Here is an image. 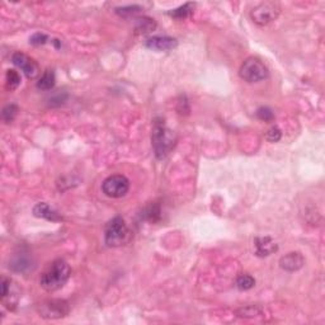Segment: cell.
<instances>
[{
	"label": "cell",
	"instance_id": "obj_9",
	"mask_svg": "<svg viewBox=\"0 0 325 325\" xmlns=\"http://www.w3.org/2000/svg\"><path fill=\"white\" fill-rule=\"evenodd\" d=\"M145 46L152 51H170L178 46V41L173 37L168 36H155V37L149 38L145 42Z\"/></svg>",
	"mask_w": 325,
	"mask_h": 325
},
{
	"label": "cell",
	"instance_id": "obj_10",
	"mask_svg": "<svg viewBox=\"0 0 325 325\" xmlns=\"http://www.w3.org/2000/svg\"><path fill=\"white\" fill-rule=\"evenodd\" d=\"M304 264L305 259L299 251H291V253L286 254V255H283L279 259V267H281L283 271L287 272L299 271L300 268H302Z\"/></svg>",
	"mask_w": 325,
	"mask_h": 325
},
{
	"label": "cell",
	"instance_id": "obj_4",
	"mask_svg": "<svg viewBox=\"0 0 325 325\" xmlns=\"http://www.w3.org/2000/svg\"><path fill=\"white\" fill-rule=\"evenodd\" d=\"M239 74L248 83H258L268 78V69L258 58L249 57L241 63Z\"/></svg>",
	"mask_w": 325,
	"mask_h": 325
},
{
	"label": "cell",
	"instance_id": "obj_6",
	"mask_svg": "<svg viewBox=\"0 0 325 325\" xmlns=\"http://www.w3.org/2000/svg\"><path fill=\"white\" fill-rule=\"evenodd\" d=\"M129 189V180L122 174H114L102 183V190L111 198H121L127 194Z\"/></svg>",
	"mask_w": 325,
	"mask_h": 325
},
{
	"label": "cell",
	"instance_id": "obj_20",
	"mask_svg": "<svg viewBox=\"0 0 325 325\" xmlns=\"http://www.w3.org/2000/svg\"><path fill=\"white\" fill-rule=\"evenodd\" d=\"M141 10V8L139 5H129V7H123V8H117L116 13L117 14L122 15V17H127V15H134L136 13H139Z\"/></svg>",
	"mask_w": 325,
	"mask_h": 325
},
{
	"label": "cell",
	"instance_id": "obj_18",
	"mask_svg": "<svg viewBox=\"0 0 325 325\" xmlns=\"http://www.w3.org/2000/svg\"><path fill=\"white\" fill-rule=\"evenodd\" d=\"M17 112H18V107L15 106V104H8L7 107H4V109H3L2 112L3 121L7 122V123L12 122L13 119L15 118V116H17Z\"/></svg>",
	"mask_w": 325,
	"mask_h": 325
},
{
	"label": "cell",
	"instance_id": "obj_17",
	"mask_svg": "<svg viewBox=\"0 0 325 325\" xmlns=\"http://www.w3.org/2000/svg\"><path fill=\"white\" fill-rule=\"evenodd\" d=\"M20 85V75L18 74V71L10 70L7 71V88L9 90H15L18 86Z\"/></svg>",
	"mask_w": 325,
	"mask_h": 325
},
{
	"label": "cell",
	"instance_id": "obj_19",
	"mask_svg": "<svg viewBox=\"0 0 325 325\" xmlns=\"http://www.w3.org/2000/svg\"><path fill=\"white\" fill-rule=\"evenodd\" d=\"M155 25L156 24H155V22L152 19H150V18H142V19H139L136 30L142 33H149L154 29Z\"/></svg>",
	"mask_w": 325,
	"mask_h": 325
},
{
	"label": "cell",
	"instance_id": "obj_25",
	"mask_svg": "<svg viewBox=\"0 0 325 325\" xmlns=\"http://www.w3.org/2000/svg\"><path fill=\"white\" fill-rule=\"evenodd\" d=\"M10 287H12V281L8 278H5V277H3L2 278V300L5 299V297L9 295Z\"/></svg>",
	"mask_w": 325,
	"mask_h": 325
},
{
	"label": "cell",
	"instance_id": "obj_14",
	"mask_svg": "<svg viewBox=\"0 0 325 325\" xmlns=\"http://www.w3.org/2000/svg\"><path fill=\"white\" fill-rule=\"evenodd\" d=\"M56 78L53 70H46L40 80L37 81V88L41 90H51L55 86Z\"/></svg>",
	"mask_w": 325,
	"mask_h": 325
},
{
	"label": "cell",
	"instance_id": "obj_24",
	"mask_svg": "<svg viewBox=\"0 0 325 325\" xmlns=\"http://www.w3.org/2000/svg\"><path fill=\"white\" fill-rule=\"evenodd\" d=\"M46 41H47V36L43 35V33H35V35L30 37L29 42L32 43V45H43V43H46Z\"/></svg>",
	"mask_w": 325,
	"mask_h": 325
},
{
	"label": "cell",
	"instance_id": "obj_12",
	"mask_svg": "<svg viewBox=\"0 0 325 325\" xmlns=\"http://www.w3.org/2000/svg\"><path fill=\"white\" fill-rule=\"evenodd\" d=\"M33 215H35L36 217L46 218V220L48 221H60L61 218H62L53 208H51L50 205H47V203L45 202L37 203V205L33 207Z\"/></svg>",
	"mask_w": 325,
	"mask_h": 325
},
{
	"label": "cell",
	"instance_id": "obj_7",
	"mask_svg": "<svg viewBox=\"0 0 325 325\" xmlns=\"http://www.w3.org/2000/svg\"><path fill=\"white\" fill-rule=\"evenodd\" d=\"M38 314L45 319H61L70 311L69 304L65 300H47L38 305Z\"/></svg>",
	"mask_w": 325,
	"mask_h": 325
},
{
	"label": "cell",
	"instance_id": "obj_2",
	"mask_svg": "<svg viewBox=\"0 0 325 325\" xmlns=\"http://www.w3.org/2000/svg\"><path fill=\"white\" fill-rule=\"evenodd\" d=\"M151 142L152 147H154L155 155H156V157H159V159H164V157L169 154L170 150L174 147V135H173L172 131L165 126L162 119H155L154 126H152Z\"/></svg>",
	"mask_w": 325,
	"mask_h": 325
},
{
	"label": "cell",
	"instance_id": "obj_3",
	"mask_svg": "<svg viewBox=\"0 0 325 325\" xmlns=\"http://www.w3.org/2000/svg\"><path fill=\"white\" fill-rule=\"evenodd\" d=\"M129 231L127 228L126 222L122 217L117 216V217L112 218L106 226V231H104V239H106V244L108 246H121L124 245L128 240Z\"/></svg>",
	"mask_w": 325,
	"mask_h": 325
},
{
	"label": "cell",
	"instance_id": "obj_21",
	"mask_svg": "<svg viewBox=\"0 0 325 325\" xmlns=\"http://www.w3.org/2000/svg\"><path fill=\"white\" fill-rule=\"evenodd\" d=\"M256 116H258L259 119H262V121H266V122L272 121V119L274 118L273 112H272L271 109L268 108V107H261V108L256 111Z\"/></svg>",
	"mask_w": 325,
	"mask_h": 325
},
{
	"label": "cell",
	"instance_id": "obj_13",
	"mask_svg": "<svg viewBox=\"0 0 325 325\" xmlns=\"http://www.w3.org/2000/svg\"><path fill=\"white\" fill-rule=\"evenodd\" d=\"M30 266H32V261L23 254H18L9 262V268L18 273H24V272L29 271Z\"/></svg>",
	"mask_w": 325,
	"mask_h": 325
},
{
	"label": "cell",
	"instance_id": "obj_15",
	"mask_svg": "<svg viewBox=\"0 0 325 325\" xmlns=\"http://www.w3.org/2000/svg\"><path fill=\"white\" fill-rule=\"evenodd\" d=\"M193 8H194V5H193L192 3H187V4L182 5V7L169 12V15H172L173 18H177V19H184L188 15L192 14Z\"/></svg>",
	"mask_w": 325,
	"mask_h": 325
},
{
	"label": "cell",
	"instance_id": "obj_23",
	"mask_svg": "<svg viewBox=\"0 0 325 325\" xmlns=\"http://www.w3.org/2000/svg\"><path fill=\"white\" fill-rule=\"evenodd\" d=\"M239 314V316H255V315L261 314V310L256 306H246L243 307V309H239L236 311Z\"/></svg>",
	"mask_w": 325,
	"mask_h": 325
},
{
	"label": "cell",
	"instance_id": "obj_8",
	"mask_svg": "<svg viewBox=\"0 0 325 325\" xmlns=\"http://www.w3.org/2000/svg\"><path fill=\"white\" fill-rule=\"evenodd\" d=\"M12 62L14 63L15 66H18V68L25 74V76L29 79H35L36 76H38V74H40V68H38L37 62L23 52L13 53Z\"/></svg>",
	"mask_w": 325,
	"mask_h": 325
},
{
	"label": "cell",
	"instance_id": "obj_11",
	"mask_svg": "<svg viewBox=\"0 0 325 325\" xmlns=\"http://www.w3.org/2000/svg\"><path fill=\"white\" fill-rule=\"evenodd\" d=\"M255 245V253L258 256H268L278 250V245L276 241L269 236H259L254 240Z\"/></svg>",
	"mask_w": 325,
	"mask_h": 325
},
{
	"label": "cell",
	"instance_id": "obj_22",
	"mask_svg": "<svg viewBox=\"0 0 325 325\" xmlns=\"http://www.w3.org/2000/svg\"><path fill=\"white\" fill-rule=\"evenodd\" d=\"M281 136H282V132L277 126H273L272 128H269L266 134V139L271 142L279 141Z\"/></svg>",
	"mask_w": 325,
	"mask_h": 325
},
{
	"label": "cell",
	"instance_id": "obj_16",
	"mask_svg": "<svg viewBox=\"0 0 325 325\" xmlns=\"http://www.w3.org/2000/svg\"><path fill=\"white\" fill-rule=\"evenodd\" d=\"M254 284H255V279L250 274H240L236 278V287L241 291H248V289L253 288Z\"/></svg>",
	"mask_w": 325,
	"mask_h": 325
},
{
	"label": "cell",
	"instance_id": "obj_1",
	"mask_svg": "<svg viewBox=\"0 0 325 325\" xmlns=\"http://www.w3.org/2000/svg\"><path fill=\"white\" fill-rule=\"evenodd\" d=\"M71 274L70 266L63 259H56L51 263V266L43 272L41 276L40 283L46 291L53 292L65 286Z\"/></svg>",
	"mask_w": 325,
	"mask_h": 325
},
{
	"label": "cell",
	"instance_id": "obj_5",
	"mask_svg": "<svg viewBox=\"0 0 325 325\" xmlns=\"http://www.w3.org/2000/svg\"><path fill=\"white\" fill-rule=\"evenodd\" d=\"M281 8L276 2H264L256 5L250 12V17L258 25H267L278 17Z\"/></svg>",
	"mask_w": 325,
	"mask_h": 325
}]
</instances>
